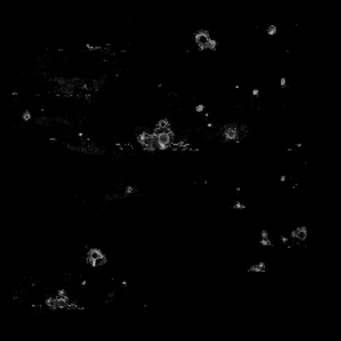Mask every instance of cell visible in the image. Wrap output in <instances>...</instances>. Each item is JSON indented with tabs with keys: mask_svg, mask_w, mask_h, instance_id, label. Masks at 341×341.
I'll list each match as a JSON object with an SVG mask.
<instances>
[{
	"mask_svg": "<svg viewBox=\"0 0 341 341\" xmlns=\"http://www.w3.org/2000/svg\"><path fill=\"white\" fill-rule=\"evenodd\" d=\"M267 32H268V34H269V35H275L276 32H277V28H276L275 26H271V27H268Z\"/></svg>",
	"mask_w": 341,
	"mask_h": 341,
	"instance_id": "cell-9",
	"label": "cell"
},
{
	"mask_svg": "<svg viewBox=\"0 0 341 341\" xmlns=\"http://www.w3.org/2000/svg\"><path fill=\"white\" fill-rule=\"evenodd\" d=\"M237 129L239 127L236 124H229L224 127V139L225 140H237Z\"/></svg>",
	"mask_w": 341,
	"mask_h": 341,
	"instance_id": "cell-3",
	"label": "cell"
},
{
	"mask_svg": "<svg viewBox=\"0 0 341 341\" xmlns=\"http://www.w3.org/2000/svg\"><path fill=\"white\" fill-rule=\"evenodd\" d=\"M100 256H103L101 251L100 249H96V248H93V249H91L89 252H88V257H87V263L88 264H93V260H96L97 257H100Z\"/></svg>",
	"mask_w": 341,
	"mask_h": 341,
	"instance_id": "cell-5",
	"label": "cell"
},
{
	"mask_svg": "<svg viewBox=\"0 0 341 341\" xmlns=\"http://www.w3.org/2000/svg\"><path fill=\"white\" fill-rule=\"evenodd\" d=\"M195 42L199 46L200 50H208V46H209V42H211V36L207 31H199L197 34L195 35Z\"/></svg>",
	"mask_w": 341,
	"mask_h": 341,
	"instance_id": "cell-2",
	"label": "cell"
},
{
	"mask_svg": "<svg viewBox=\"0 0 341 341\" xmlns=\"http://www.w3.org/2000/svg\"><path fill=\"white\" fill-rule=\"evenodd\" d=\"M107 264V257L105 256H100V257H97L96 260H93V264H92V267H103Z\"/></svg>",
	"mask_w": 341,
	"mask_h": 341,
	"instance_id": "cell-6",
	"label": "cell"
},
{
	"mask_svg": "<svg viewBox=\"0 0 341 341\" xmlns=\"http://www.w3.org/2000/svg\"><path fill=\"white\" fill-rule=\"evenodd\" d=\"M292 236H293L296 240H300V241H303V240L307 239V228H305V227H299V228H296V229L292 232Z\"/></svg>",
	"mask_w": 341,
	"mask_h": 341,
	"instance_id": "cell-4",
	"label": "cell"
},
{
	"mask_svg": "<svg viewBox=\"0 0 341 341\" xmlns=\"http://www.w3.org/2000/svg\"><path fill=\"white\" fill-rule=\"evenodd\" d=\"M251 271H253V272H263V271H265V265H264V264H257V265L252 267Z\"/></svg>",
	"mask_w": 341,
	"mask_h": 341,
	"instance_id": "cell-8",
	"label": "cell"
},
{
	"mask_svg": "<svg viewBox=\"0 0 341 341\" xmlns=\"http://www.w3.org/2000/svg\"><path fill=\"white\" fill-rule=\"evenodd\" d=\"M203 109H204V107H203V105H197V108H196V111H197V112H201Z\"/></svg>",
	"mask_w": 341,
	"mask_h": 341,
	"instance_id": "cell-11",
	"label": "cell"
},
{
	"mask_svg": "<svg viewBox=\"0 0 341 341\" xmlns=\"http://www.w3.org/2000/svg\"><path fill=\"white\" fill-rule=\"evenodd\" d=\"M30 117H31V115H30V112H26V113L23 115V119L24 120H30Z\"/></svg>",
	"mask_w": 341,
	"mask_h": 341,
	"instance_id": "cell-10",
	"label": "cell"
},
{
	"mask_svg": "<svg viewBox=\"0 0 341 341\" xmlns=\"http://www.w3.org/2000/svg\"><path fill=\"white\" fill-rule=\"evenodd\" d=\"M236 208H244V205H241V204H235Z\"/></svg>",
	"mask_w": 341,
	"mask_h": 341,
	"instance_id": "cell-12",
	"label": "cell"
},
{
	"mask_svg": "<svg viewBox=\"0 0 341 341\" xmlns=\"http://www.w3.org/2000/svg\"><path fill=\"white\" fill-rule=\"evenodd\" d=\"M137 141L141 144L144 149L155 151V148H153V135L149 133V132H141V133L137 136Z\"/></svg>",
	"mask_w": 341,
	"mask_h": 341,
	"instance_id": "cell-1",
	"label": "cell"
},
{
	"mask_svg": "<svg viewBox=\"0 0 341 341\" xmlns=\"http://www.w3.org/2000/svg\"><path fill=\"white\" fill-rule=\"evenodd\" d=\"M47 305L50 307V309H59V307H57V297H50V299H47Z\"/></svg>",
	"mask_w": 341,
	"mask_h": 341,
	"instance_id": "cell-7",
	"label": "cell"
},
{
	"mask_svg": "<svg viewBox=\"0 0 341 341\" xmlns=\"http://www.w3.org/2000/svg\"><path fill=\"white\" fill-rule=\"evenodd\" d=\"M253 95L257 96V95H259V91H257V89H253Z\"/></svg>",
	"mask_w": 341,
	"mask_h": 341,
	"instance_id": "cell-13",
	"label": "cell"
}]
</instances>
